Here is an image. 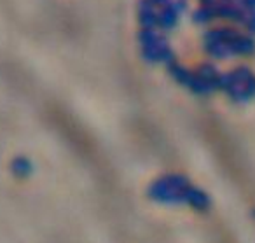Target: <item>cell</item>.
<instances>
[{"label":"cell","instance_id":"obj_1","mask_svg":"<svg viewBox=\"0 0 255 243\" xmlns=\"http://www.w3.org/2000/svg\"><path fill=\"white\" fill-rule=\"evenodd\" d=\"M47 116H49L51 124L61 135V138H65L77 154H81L89 163H98V145H96L95 138L86 131V128L79 121H75L70 114L65 112L60 107L47 109Z\"/></svg>","mask_w":255,"mask_h":243},{"label":"cell","instance_id":"obj_2","mask_svg":"<svg viewBox=\"0 0 255 243\" xmlns=\"http://www.w3.org/2000/svg\"><path fill=\"white\" fill-rule=\"evenodd\" d=\"M206 140L210 142V147L213 149V152L219 156V161L226 168L227 175L233 177V180H238V182L243 180V165L238 159V151L233 145V142L227 138V135H224V131L217 124H210L208 130H206Z\"/></svg>","mask_w":255,"mask_h":243}]
</instances>
